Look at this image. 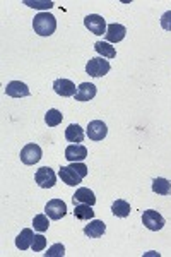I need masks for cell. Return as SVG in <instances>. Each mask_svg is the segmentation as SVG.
<instances>
[{
  "instance_id": "cell-1",
  "label": "cell",
  "mask_w": 171,
  "mask_h": 257,
  "mask_svg": "<svg viewBox=\"0 0 171 257\" xmlns=\"http://www.w3.org/2000/svg\"><path fill=\"white\" fill-rule=\"evenodd\" d=\"M33 30L40 36H52L57 30V19L48 12H40L33 19Z\"/></svg>"
},
{
  "instance_id": "cell-2",
  "label": "cell",
  "mask_w": 171,
  "mask_h": 257,
  "mask_svg": "<svg viewBox=\"0 0 171 257\" xmlns=\"http://www.w3.org/2000/svg\"><path fill=\"white\" fill-rule=\"evenodd\" d=\"M110 69H111L110 62L105 60L103 57H94V59H91L86 65V72L89 74L91 77L106 76V74L110 72Z\"/></svg>"
},
{
  "instance_id": "cell-3",
  "label": "cell",
  "mask_w": 171,
  "mask_h": 257,
  "mask_svg": "<svg viewBox=\"0 0 171 257\" xmlns=\"http://www.w3.org/2000/svg\"><path fill=\"white\" fill-rule=\"evenodd\" d=\"M41 156H43V151H41V148L38 144H26L23 149H21V161H23L24 165H36L38 161L41 160Z\"/></svg>"
},
{
  "instance_id": "cell-4",
  "label": "cell",
  "mask_w": 171,
  "mask_h": 257,
  "mask_svg": "<svg viewBox=\"0 0 171 257\" xmlns=\"http://www.w3.org/2000/svg\"><path fill=\"white\" fill-rule=\"evenodd\" d=\"M142 223H144V226L147 228V230H151V231H159L161 228L166 225L164 218H162L161 214L157 213V211H154V209L144 211Z\"/></svg>"
},
{
  "instance_id": "cell-5",
  "label": "cell",
  "mask_w": 171,
  "mask_h": 257,
  "mask_svg": "<svg viewBox=\"0 0 171 257\" xmlns=\"http://www.w3.org/2000/svg\"><path fill=\"white\" fill-rule=\"evenodd\" d=\"M45 213L48 214L50 219H62L67 214V204L62 199H52V201L47 202V206H45Z\"/></svg>"
},
{
  "instance_id": "cell-6",
  "label": "cell",
  "mask_w": 171,
  "mask_h": 257,
  "mask_svg": "<svg viewBox=\"0 0 171 257\" xmlns=\"http://www.w3.org/2000/svg\"><path fill=\"white\" fill-rule=\"evenodd\" d=\"M35 180H36V184H38L41 189H52L53 185L57 184V175L50 167H43V168H40L38 172H36Z\"/></svg>"
},
{
  "instance_id": "cell-7",
  "label": "cell",
  "mask_w": 171,
  "mask_h": 257,
  "mask_svg": "<svg viewBox=\"0 0 171 257\" xmlns=\"http://www.w3.org/2000/svg\"><path fill=\"white\" fill-rule=\"evenodd\" d=\"M84 26L89 30L93 35H103V33H106V21L103 19V16H99V14H89V16H86V19H84Z\"/></svg>"
},
{
  "instance_id": "cell-8",
  "label": "cell",
  "mask_w": 171,
  "mask_h": 257,
  "mask_svg": "<svg viewBox=\"0 0 171 257\" xmlns=\"http://www.w3.org/2000/svg\"><path fill=\"white\" fill-rule=\"evenodd\" d=\"M108 134V127L103 120H93L87 125V138L91 141H103Z\"/></svg>"
},
{
  "instance_id": "cell-9",
  "label": "cell",
  "mask_w": 171,
  "mask_h": 257,
  "mask_svg": "<svg viewBox=\"0 0 171 257\" xmlns=\"http://www.w3.org/2000/svg\"><path fill=\"white\" fill-rule=\"evenodd\" d=\"M65 158L70 163H77V161H84L87 158V148L82 144H70L65 149Z\"/></svg>"
},
{
  "instance_id": "cell-10",
  "label": "cell",
  "mask_w": 171,
  "mask_h": 257,
  "mask_svg": "<svg viewBox=\"0 0 171 257\" xmlns=\"http://www.w3.org/2000/svg\"><path fill=\"white\" fill-rule=\"evenodd\" d=\"M53 89H55V93L57 94H60V96H64V98H69V96H76V93H77V88H76V84H74L72 81H69V79H57L55 82H53Z\"/></svg>"
},
{
  "instance_id": "cell-11",
  "label": "cell",
  "mask_w": 171,
  "mask_h": 257,
  "mask_svg": "<svg viewBox=\"0 0 171 257\" xmlns=\"http://www.w3.org/2000/svg\"><path fill=\"white\" fill-rule=\"evenodd\" d=\"M125 35H127V28L122 26V24H118V23L110 24V26L106 28V33H105L108 43H120V41L125 38Z\"/></svg>"
},
{
  "instance_id": "cell-12",
  "label": "cell",
  "mask_w": 171,
  "mask_h": 257,
  "mask_svg": "<svg viewBox=\"0 0 171 257\" xmlns=\"http://www.w3.org/2000/svg\"><path fill=\"white\" fill-rule=\"evenodd\" d=\"M58 177L62 178L64 184L70 185V187H76V185H79L82 182V177L70 167H60V170H58Z\"/></svg>"
},
{
  "instance_id": "cell-13",
  "label": "cell",
  "mask_w": 171,
  "mask_h": 257,
  "mask_svg": "<svg viewBox=\"0 0 171 257\" xmlns=\"http://www.w3.org/2000/svg\"><path fill=\"white\" fill-rule=\"evenodd\" d=\"M6 94L11 98H26L29 96V88L21 81H11L6 86Z\"/></svg>"
},
{
  "instance_id": "cell-14",
  "label": "cell",
  "mask_w": 171,
  "mask_h": 257,
  "mask_svg": "<svg viewBox=\"0 0 171 257\" xmlns=\"http://www.w3.org/2000/svg\"><path fill=\"white\" fill-rule=\"evenodd\" d=\"M72 201L74 204H89V206H94L96 204V196L91 189L87 187H81L76 190V194L72 196Z\"/></svg>"
},
{
  "instance_id": "cell-15",
  "label": "cell",
  "mask_w": 171,
  "mask_h": 257,
  "mask_svg": "<svg viewBox=\"0 0 171 257\" xmlns=\"http://www.w3.org/2000/svg\"><path fill=\"white\" fill-rule=\"evenodd\" d=\"M96 93H98V89H96V86L93 82H82L77 88L76 99L77 101H91V99L96 96Z\"/></svg>"
},
{
  "instance_id": "cell-16",
  "label": "cell",
  "mask_w": 171,
  "mask_h": 257,
  "mask_svg": "<svg viewBox=\"0 0 171 257\" xmlns=\"http://www.w3.org/2000/svg\"><path fill=\"white\" fill-rule=\"evenodd\" d=\"M106 231V225L103 221H99V219H93V221L89 223V225L84 226V235L89 238H99L103 237Z\"/></svg>"
},
{
  "instance_id": "cell-17",
  "label": "cell",
  "mask_w": 171,
  "mask_h": 257,
  "mask_svg": "<svg viewBox=\"0 0 171 257\" xmlns=\"http://www.w3.org/2000/svg\"><path fill=\"white\" fill-rule=\"evenodd\" d=\"M33 242H35V233H33V230L31 228H24L18 235V238H16V247H18L19 250H28V248L33 245Z\"/></svg>"
},
{
  "instance_id": "cell-18",
  "label": "cell",
  "mask_w": 171,
  "mask_h": 257,
  "mask_svg": "<svg viewBox=\"0 0 171 257\" xmlns=\"http://www.w3.org/2000/svg\"><path fill=\"white\" fill-rule=\"evenodd\" d=\"M84 138H86V134L79 123H70V125L65 128V139L69 141V143L79 144V143L84 141Z\"/></svg>"
},
{
  "instance_id": "cell-19",
  "label": "cell",
  "mask_w": 171,
  "mask_h": 257,
  "mask_svg": "<svg viewBox=\"0 0 171 257\" xmlns=\"http://www.w3.org/2000/svg\"><path fill=\"white\" fill-rule=\"evenodd\" d=\"M152 192L159 196H169L171 194V182L162 177H157L152 180Z\"/></svg>"
},
{
  "instance_id": "cell-20",
  "label": "cell",
  "mask_w": 171,
  "mask_h": 257,
  "mask_svg": "<svg viewBox=\"0 0 171 257\" xmlns=\"http://www.w3.org/2000/svg\"><path fill=\"white\" fill-rule=\"evenodd\" d=\"M130 211H132L130 204L127 201H123V199H116L113 204H111V213L118 218H127L130 214Z\"/></svg>"
},
{
  "instance_id": "cell-21",
  "label": "cell",
  "mask_w": 171,
  "mask_h": 257,
  "mask_svg": "<svg viewBox=\"0 0 171 257\" xmlns=\"http://www.w3.org/2000/svg\"><path fill=\"white\" fill-rule=\"evenodd\" d=\"M74 216L81 221H87V219H93L94 218V211H93V206L89 204H74Z\"/></svg>"
},
{
  "instance_id": "cell-22",
  "label": "cell",
  "mask_w": 171,
  "mask_h": 257,
  "mask_svg": "<svg viewBox=\"0 0 171 257\" xmlns=\"http://www.w3.org/2000/svg\"><path fill=\"white\" fill-rule=\"evenodd\" d=\"M94 50L99 53V55H103V59H115L116 57V50L111 47L108 41H96L94 43Z\"/></svg>"
},
{
  "instance_id": "cell-23",
  "label": "cell",
  "mask_w": 171,
  "mask_h": 257,
  "mask_svg": "<svg viewBox=\"0 0 171 257\" xmlns=\"http://www.w3.org/2000/svg\"><path fill=\"white\" fill-rule=\"evenodd\" d=\"M62 120H64V115H62V111H58L57 108H50L47 111V115H45V122H47L48 127L60 125Z\"/></svg>"
},
{
  "instance_id": "cell-24",
  "label": "cell",
  "mask_w": 171,
  "mask_h": 257,
  "mask_svg": "<svg viewBox=\"0 0 171 257\" xmlns=\"http://www.w3.org/2000/svg\"><path fill=\"white\" fill-rule=\"evenodd\" d=\"M33 226H35L36 231H40V233H43V231L48 230L50 226V221H48V214H36L35 219H33Z\"/></svg>"
},
{
  "instance_id": "cell-25",
  "label": "cell",
  "mask_w": 171,
  "mask_h": 257,
  "mask_svg": "<svg viewBox=\"0 0 171 257\" xmlns=\"http://www.w3.org/2000/svg\"><path fill=\"white\" fill-rule=\"evenodd\" d=\"M65 255V247L64 243H55L48 248V252H45V257H64Z\"/></svg>"
},
{
  "instance_id": "cell-26",
  "label": "cell",
  "mask_w": 171,
  "mask_h": 257,
  "mask_svg": "<svg viewBox=\"0 0 171 257\" xmlns=\"http://www.w3.org/2000/svg\"><path fill=\"white\" fill-rule=\"evenodd\" d=\"M47 247V238L43 237V235H35V242H33V245H31V248L35 252H41L43 248Z\"/></svg>"
},
{
  "instance_id": "cell-27",
  "label": "cell",
  "mask_w": 171,
  "mask_h": 257,
  "mask_svg": "<svg viewBox=\"0 0 171 257\" xmlns=\"http://www.w3.org/2000/svg\"><path fill=\"white\" fill-rule=\"evenodd\" d=\"M26 6H29V7H33V9H52L53 7V2H31V0H26Z\"/></svg>"
},
{
  "instance_id": "cell-28",
  "label": "cell",
  "mask_w": 171,
  "mask_h": 257,
  "mask_svg": "<svg viewBox=\"0 0 171 257\" xmlns=\"http://www.w3.org/2000/svg\"><path fill=\"white\" fill-rule=\"evenodd\" d=\"M69 167L76 170V172H77L82 178H84V177L87 175V172H89V170H87V167H86L84 163H82V161H77V163H70Z\"/></svg>"
},
{
  "instance_id": "cell-29",
  "label": "cell",
  "mask_w": 171,
  "mask_h": 257,
  "mask_svg": "<svg viewBox=\"0 0 171 257\" xmlns=\"http://www.w3.org/2000/svg\"><path fill=\"white\" fill-rule=\"evenodd\" d=\"M161 26H162V30L171 31V11L164 12V14L161 16Z\"/></svg>"
}]
</instances>
